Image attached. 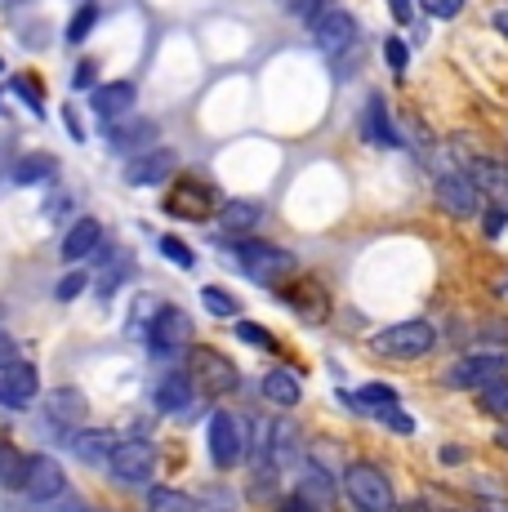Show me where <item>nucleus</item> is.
Masks as SVG:
<instances>
[{
  "instance_id": "obj_22",
  "label": "nucleus",
  "mask_w": 508,
  "mask_h": 512,
  "mask_svg": "<svg viewBox=\"0 0 508 512\" xmlns=\"http://www.w3.org/2000/svg\"><path fill=\"white\" fill-rule=\"evenodd\" d=\"M99 245H103V223L76 219L72 228L63 232V241H58V254H63V263H76V259H85V254H94Z\"/></svg>"
},
{
  "instance_id": "obj_40",
  "label": "nucleus",
  "mask_w": 508,
  "mask_h": 512,
  "mask_svg": "<svg viewBox=\"0 0 508 512\" xmlns=\"http://www.w3.org/2000/svg\"><path fill=\"white\" fill-rule=\"evenodd\" d=\"M375 419H379V423H388L393 432H402V437H410V432H415V419H406V410H402V406H384V410H375Z\"/></svg>"
},
{
  "instance_id": "obj_20",
  "label": "nucleus",
  "mask_w": 508,
  "mask_h": 512,
  "mask_svg": "<svg viewBox=\"0 0 508 512\" xmlns=\"http://www.w3.org/2000/svg\"><path fill=\"white\" fill-rule=\"evenodd\" d=\"M361 139L375 143V147H397L402 143V134L393 130V116H388L384 94H370L366 107H361Z\"/></svg>"
},
{
  "instance_id": "obj_44",
  "label": "nucleus",
  "mask_w": 508,
  "mask_h": 512,
  "mask_svg": "<svg viewBox=\"0 0 508 512\" xmlns=\"http://www.w3.org/2000/svg\"><path fill=\"white\" fill-rule=\"evenodd\" d=\"M384 54H388V67H393V72L402 76V72H406V63H410V49H406V45H402V41H397V36H393V41L384 45Z\"/></svg>"
},
{
  "instance_id": "obj_5",
  "label": "nucleus",
  "mask_w": 508,
  "mask_h": 512,
  "mask_svg": "<svg viewBox=\"0 0 508 512\" xmlns=\"http://www.w3.org/2000/svg\"><path fill=\"white\" fill-rule=\"evenodd\" d=\"M508 379V357L504 352H468V357H459L451 370L442 374V383L451 392H482L491 388V383Z\"/></svg>"
},
{
  "instance_id": "obj_16",
  "label": "nucleus",
  "mask_w": 508,
  "mask_h": 512,
  "mask_svg": "<svg viewBox=\"0 0 508 512\" xmlns=\"http://www.w3.org/2000/svg\"><path fill=\"white\" fill-rule=\"evenodd\" d=\"M277 299L286 303V308H295L304 321H326V290L312 277H295V281L277 285Z\"/></svg>"
},
{
  "instance_id": "obj_28",
  "label": "nucleus",
  "mask_w": 508,
  "mask_h": 512,
  "mask_svg": "<svg viewBox=\"0 0 508 512\" xmlns=\"http://www.w3.org/2000/svg\"><path fill=\"white\" fill-rule=\"evenodd\" d=\"M263 397L281 410H295L299 397H304V388H299V379L290 370H268L263 374Z\"/></svg>"
},
{
  "instance_id": "obj_37",
  "label": "nucleus",
  "mask_w": 508,
  "mask_h": 512,
  "mask_svg": "<svg viewBox=\"0 0 508 512\" xmlns=\"http://www.w3.org/2000/svg\"><path fill=\"white\" fill-rule=\"evenodd\" d=\"M237 339L250 343V348H259V352H272V348H277V334L263 330L259 321H237Z\"/></svg>"
},
{
  "instance_id": "obj_39",
  "label": "nucleus",
  "mask_w": 508,
  "mask_h": 512,
  "mask_svg": "<svg viewBox=\"0 0 508 512\" xmlns=\"http://www.w3.org/2000/svg\"><path fill=\"white\" fill-rule=\"evenodd\" d=\"M161 254L170 263H179V268H197V254H192L188 245L179 241V236H161Z\"/></svg>"
},
{
  "instance_id": "obj_42",
  "label": "nucleus",
  "mask_w": 508,
  "mask_h": 512,
  "mask_svg": "<svg viewBox=\"0 0 508 512\" xmlns=\"http://www.w3.org/2000/svg\"><path fill=\"white\" fill-rule=\"evenodd\" d=\"M419 9L433 18H459L464 14V0H419Z\"/></svg>"
},
{
  "instance_id": "obj_19",
  "label": "nucleus",
  "mask_w": 508,
  "mask_h": 512,
  "mask_svg": "<svg viewBox=\"0 0 508 512\" xmlns=\"http://www.w3.org/2000/svg\"><path fill=\"white\" fill-rule=\"evenodd\" d=\"M344 486H335L330 481V472L321 468V464H312V459H304V472H299V486H295V495L308 504V512H326L330 504H335V495Z\"/></svg>"
},
{
  "instance_id": "obj_33",
  "label": "nucleus",
  "mask_w": 508,
  "mask_h": 512,
  "mask_svg": "<svg viewBox=\"0 0 508 512\" xmlns=\"http://www.w3.org/2000/svg\"><path fill=\"white\" fill-rule=\"evenodd\" d=\"M473 504L477 512H508V490L500 481H473Z\"/></svg>"
},
{
  "instance_id": "obj_8",
  "label": "nucleus",
  "mask_w": 508,
  "mask_h": 512,
  "mask_svg": "<svg viewBox=\"0 0 508 512\" xmlns=\"http://www.w3.org/2000/svg\"><path fill=\"white\" fill-rule=\"evenodd\" d=\"M192 379H197V388L205 392V397H232V392L241 388V370L232 366L223 352L214 348H197L192 352Z\"/></svg>"
},
{
  "instance_id": "obj_29",
  "label": "nucleus",
  "mask_w": 508,
  "mask_h": 512,
  "mask_svg": "<svg viewBox=\"0 0 508 512\" xmlns=\"http://www.w3.org/2000/svg\"><path fill=\"white\" fill-rule=\"evenodd\" d=\"M259 205L254 201H223V210H219V228L228 232V236H246L254 223H259Z\"/></svg>"
},
{
  "instance_id": "obj_45",
  "label": "nucleus",
  "mask_w": 508,
  "mask_h": 512,
  "mask_svg": "<svg viewBox=\"0 0 508 512\" xmlns=\"http://www.w3.org/2000/svg\"><path fill=\"white\" fill-rule=\"evenodd\" d=\"M63 125H67V134H72L76 143H85V130H81V121H76L72 107H63Z\"/></svg>"
},
{
  "instance_id": "obj_57",
  "label": "nucleus",
  "mask_w": 508,
  "mask_h": 512,
  "mask_svg": "<svg viewBox=\"0 0 508 512\" xmlns=\"http://www.w3.org/2000/svg\"><path fill=\"white\" fill-rule=\"evenodd\" d=\"M353 512H366V508H353Z\"/></svg>"
},
{
  "instance_id": "obj_32",
  "label": "nucleus",
  "mask_w": 508,
  "mask_h": 512,
  "mask_svg": "<svg viewBox=\"0 0 508 512\" xmlns=\"http://www.w3.org/2000/svg\"><path fill=\"white\" fill-rule=\"evenodd\" d=\"M23 477H27V459L18 455L9 441H0V486H5V490H23Z\"/></svg>"
},
{
  "instance_id": "obj_25",
  "label": "nucleus",
  "mask_w": 508,
  "mask_h": 512,
  "mask_svg": "<svg viewBox=\"0 0 508 512\" xmlns=\"http://www.w3.org/2000/svg\"><path fill=\"white\" fill-rule=\"evenodd\" d=\"M134 272V254L130 250H107L99 259V277H94V290H99V299H112L116 285H125Z\"/></svg>"
},
{
  "instance_id": "obj_56",
  "label": "nucleus",
  "mask_w": 508,
  "mask_h": 512,
  "mask_svg": "<svg viewBox=\"0 0 508 512\" xmlns=\"http://www.w3.org/2000/svg\"><path fill=\"white\" fill-rule=\"evenodd\" d=\"M0 72H5V58H0Z\"/></svg>"
},
{
  "instance_id": "obj_26",
  "label": "nucleus",
  "mask_w": 508,
  "mask_h": 512,
  "mask_svg": "<svg viewBox=\"0 0 508 512\" xmlns=\"http://www.w3.org/2000/svg\"><path fill=\"white\" fill-rule=\"evenodd\" d=\"M58 174V161L50 152H27L14 161V170H9V179H14L18 187H36V183H50Z\"/></svg>"
},
{
  "instance_id": "obj_41",
  "label": "nucleus",
  "mask_w": 508,
  "mask_h": 512,
  "mask_svg": "<svg viewBox=\"0 0 508 512\" xmlns=\"http://www.w3.org/2000/svg\"><path fill=\"white\" fill-rule=\"evenodd\" d=\"M85 285H90V277H85V272H67V277L54 285V299H58V303H72L76 294L85 290Z\"/></svg>"
},
{
  "instance_id": "obj_14",
  "label": "nucleus",
  "mask_w": 508,
  "mask_h": 512,
  "mask_svg": "<svg viewBox=\"0 0 508 512\" xmlns=\"http://www.w3.org/2000/svg\"><path fill=\"white\" fill-rule=\"evenodd\" d=\"M90 415V401L81 388H54L45 397V428L50 432H76V423Z\"/></svg>"
},
{
  "instance_id": "obj_15",
  "label": "nucleus",
  "mask_w": 508,
  "mask_h": 512,
  "mask_svg": "<svg viewBox=\"0 0 508 512\" xmlns=\"http://www.w3.org/2000/svg\"><path fill=\"white\" fill-rule=\"evenodd\" d=\"M174 170H179V156H174L170 147H156V152L130 156V165H125V183L130 187H156V183L170 179Z\"/></svg>"
},
{
  "instance_id": "obj_46",
  "label": "nucleus",
  "mask_w": 508,
  "mask_h": 512,
  "mask_svg": "<svg viewBox=\"0 0 508 512\" xmlns=\"http://www.w3.org/2000/svg\"><path fill=\"white\" fill-rule=\"evenodd\" d=\"M388 9H393L397 23H410V18H415V14H410V0H388Z\"/></svg>"
},
{
  "instance_id": "obj_1",
  "label": "nucleus",
  "mask_w": 508,
  "mask_h": 512,
  "mask_svg": "<svg viewBox=\"0 0 508 512\" xmlns=\"http://www.w3.org/2000/svg\"><path fill=\"white\" fill-rule=\"evenodd\" d=\"M344 495L353 508H366V512H393L397 508V495H393V481H388V472L379 464H366V459H357V464L344 468Z\"/></svg>"
},
{
  "instance_id": "obj_9",
  "label": "nucleus",
  "mask_w": 508,
  "mask_h": 512,
  "mask_svg": "<svg viewBox=\"0 0 508 512\" xmlns=\"http://www.w3.org/2000/svg\"><path fill=\"white\" fill-rule=\"evenodd\" d=\"M205 441H210V459H214V468H219V472L237 468L241 459H246V428H241L232 415H223V410L210 419Z\"/></svg>"
},
{
  "instance_id": "obj_48",
  "label": "nucleus",
  "mask_w": 508,
  "mask_h": 512,
  "mask_svg": "<svg viewBox=\"0 0 508 512\" xmlns=\"http://www.w3.org/2000/svg\"><path fill=\"white\" fill-rule=\"evenodd\" d=\"M393 512H433V504H428V499H406V504H397Z\"/></svg>"
},
{
  "instance_id": "obj_12",
  "label": "nucleus",
  "mask_w": 508,
  "mask_h": 512,
  "mask_svg": "<svg viewBox=\"0 0 508 512\" xmlns=\"http://www.w3.org/2000/svg\"><path fill=\"white\" fill-rule=\"evenodd\" d=\"M308 32H312V41H317L321 54L339 58V54H348V49L357 45V18L344 14V9H326V14H321Z\"/></svg>"
},
{
  "instance_id": "obj_27",
  "label": "nucleus",
  "mask_w": 508,
  "mask_h": 512,
  "mask_svg": "<svg viewBox=\"0 0 508 512\" xmlns=\"http://www.w3.org/2000/svg\"><path fill=\"white\" fill-rule=\"evenodd\" d=\"M156 139V125L152 121H116L107 125V143L116 147V152H134L139 156V147H148Z\"/></svg>"
},
{
  "instance_id": "obj_6",
  "label": "nucleus",
  "mask_w": 508,
  "mask_h": 512,
  "mask_svg": "<svg viewBox=\"0 0 508 512\" xmlns=\"http://www.w3.org/2000/svg\"><path fill=\"white\" fill-rule=\"evenodd\" d=\"M107 472H112L116 486L143 490L156 477V446H152V441H143V437L121 441V446H116V455H112V464H107Z\"/></svg>"
},
{
  "instance_id": "obj_3",
  "label": "nucleus",
  "mask_w": 508,
  "mask_h": 512,
  "mask_svg": "<svg viewBox=\"0 0 508 512\" xmlns=\"http://www.w3.org/2000/svg\"><path fill=\"white\" fill-rule=\"evenodd\" d=\"M370 348L388 361H419L437 348V330L428 326V321H397V326L375 330Z\"/></svg>"
},
{
  "instance_id": "obj_7",
  "label": "nucleus",
  "mask_w": 508,
  "mask_h": 512,
  "mask_svg": "<svg viewBox=\"0 0 508 512\" xmlns=\"http://www.w3.org/2000/svg\"><path fill=\"white\" fill-rule=\"evenodd\" d=\"M161 210L174 214V219L201 223V219H210L214 210H223V196L214 192V183H205V179H179L174 192L161 201Z\"/></svg>"
},
{
  "instance_id": "obj_23",
  "label": "nucleus",
  "mask_w": 508,
  "mask_h": 512,
  "mask_svg": "<svg viewBox=\"0 0 508 512\" xmlns=\"http://www.w3.org/2000/svg\"><path fill=\"white\" fill-rule=\"evenodd\" d=\"M268 459L277 468H290V464L304 459V437H299V428L290 419H277L268 428Z\"/></svg>"
},
{
  "instance_id": "obj_11",
  "label": "nucleus",
  "mask_w": 508,
  "mask_h": 512,
  "mask_svg": "<svg viewBox=\"0 0 508 512\" xmlns=\"http://www.w3.org/2000/svg\"><path fill=\"white\" fill-rule=\"evenodd\" d=\"M482 201L486 196L477 192V183L468 179V174H442V179H437V205H442L451 219H477V214H486Z\"/></svg>"
},
{
  "instance_id": "obj_4",
  "label": "nucleus",
  "mask_w": 508,
  "mask_h": 512,
  "mask_svg": "<svg viewBox=\"0 0 508 512\" xmlns=\"http://www.w3.org/2000/svg\"><path fill=\"white\" fill-rule=\"evenodd\" d=\"M192 348V317L183 308H156L148 321V352L156 361H179Z\"/></svg>"
},
{
  "instance_id": "obj_52",
  "label": "nucleus",
  "mask_w": 508,
  "mask_h": 512,
  "mask_svg": "<svg viewBox=\"0 0 508 512\" xmlns=\"http://www.w3.org/2000/svg\"><path fill=\"white\" fill-rule=\"evenodd\" d=\"M495 446H500V450H508V428H500V432H495Z\"/></svg>"
},
{
  "instance_id": "obj_31",
  "label": "nucleus",
  "mask_w": 508,
  "mask_h": 512,
  "mask_svg": "<svg viewBox=\"0 0 508 512\" xmlns=\"http://www.w3.org/2000/svg\"><path fill=\"white\" fill-rule=\"evenodd\" d=\"M477 410H482L486 419H495L500 428H508V379L491 383V388L477 392Z\"/></svg>"
},
{
  "instance_id": "obj_43",
  "label": "nucleus",
  "mask_w": 508,
  "mask_h": 512,
  "mask_svg": "<svg viewBox=\"0 0 508 512\" xmlns=\"http://www.w3.org/2000/svg\"><path fill=\"white\" fill-rule=\"evenodd\" d=\"M504 228H508V210H504V205H491V210L482 214V232L495 241V236H500Z\"/></svg>"
},
{
  "instance_id": "obj_35",
  "label": "nucleus",
  "mask_w": 508,
  "mask_h": 512,
  "mask_svg": "<svg viewBox=\"0 0 508 512\" xmlns=\"http://www.w3.org/2000/svg\"><path fill=\"white\" fill-rule=\"evenodd\" d=\"M201 303H205V312H210V317H237V312H241V303L232 299L223 285H201Z\"/></svg>"
},
{
  "instance_id": "obj_13",
  "label": "nucleus",
  "mask_w": 508,
  "mask_h": 512,
  "mask_svg": "<svg viewBox=\"0 0 508 512\" xmlns=\"http://www.w3.org/2000/svg\"><path fill=\"white\" fill-rule=\"evenodd\" d=\"M36 397H41V374H36L32 361H9V366H0V406L27 410Z\"/></svg>"
},
{
  "instance_id": "obj_54",
  "label": "nucleus",
  "mask_w": 508,
  "mask_h": 512,
  "mask_svg": "<svg viewBox=\"0 0 508 512\" xmlns=\"http://www.w3.org/2000/svg\"><path fill=\"white\" fill-rule=\"evenodd\" d=\"M0 116H5V98H0Z\"/></svg>"
},
{
  "instance_id": "obj_24",
  "label": "nucleus",
  "mask_w": 508,
  "mask_h": 512,
  "mask_svg": "<svg viewBox=\"0 0 508 512\" xmlns=\"http://www.w3.org/2000/svg\"><path fill=\"white\" fill-rule=\"evenodd\" d=\"M116 446H121V441H116L107 428H85V432H72V455L81 459V464H112Z\"/></svg>"
},
{
  "instance_id": "obj_51",
  "label": "nucleus",
  "mask_w": 508,
  "mask_h": 512,
  "mask_svg": "<svg viewBox=\"0 0 508 512\" xmlns=\"http://www.w3.org/2000/svg\"><path fill=\"white\" fill-rule=\"evenodd\" d=\"M495 27H500V36H508V9H500V14H495Z\"/></svg>"
},
{
  "instance_id": "obj_36",
  "label": "nucleus",
  "mask_w": 508,
  "mask_h": 512,
  "mask_svg": "<svg viewBox=\"0 0 508 512\" xmlns=\"http://www.w3.org/2000/svg\"><path fill=\"white\" fill-rule=\"evenodd\" d=\"M94 23H99V5H81V9L72 14V23H67L63 41H67V45H81L85 36L94 32Z\"/></svg>"
},
{
  "instance_id": "obj_55",
  "label": "nucleus",
  "mask_w": 508,
  "mask_h": 512,
  "mask_svg": "<svg viewBox=\"0 0 508 512\" xmlns=\"http://www.w3.org/2000/svg\"><path fill=\"white\" fill-rule=\"evenodd\" d=\"M446 512H464V508H446Z\"/></svg>"
},
{
  "instance_id": "obj_53",
  "label": "nucleus",
  "mask_w": 508,
  "mask_h": 512,
  "mask_svg": "<svg viewBox=\"0 0 508 512\" xmlns=\"http://www.w3.org/2000/svg\"><path fill=\"white\" fill-rule=\"evenodd\" d=\"M5 161H9V139L0 134V165H5Z\"/></svg>"
},
{
  "instance_id": "obj_17",
  "label": "nucleus",
  "mask_w": 508,
  "mask_h": 512,
  "mask_svg": "<svg viewBox=\"0 0 508 512\" xmlns=\"http://www.w3.org/2000/svg\"><path fill=\"white\" fill-rule=\"evenodd\" d=\"M134 98H139L134 81H107V85H99V90L90 94V107H94L99 121L116 125V121H125V116L134 112Z\"/></svg>"
},
{
  "instance_id": "obj_18",
  "label": "nucleus",
  "mask_w": 508,
  "mask_h": 512,
  "mask_svg": "<svg viewBox=\"0 0 508 512\" xmlns=\"http://www.w3.org/2000/svg\"><path fill=\"white\" fill-rule=\"evenodd\" d=\"M464 174L477 183V192H482L486 201H491V205H504V210H508V165H504V161H491V156H473Z\"/></svg>"
},
{
  "instance_id": "obj_21",
  "label": "nucleus",
  "mask_w": 508,
  "mask_h": 512,
  "mask_svg": "<svg viewBox=\"0 0 508 512\" xmlns=\"http://www.w3.org/2000/svg\"><path fill=\"white\" fill-rule=\"evenodd\" d=\"M192 401H197V379H192V374L170 370L156 383V406H161L165 415H188Z\"/></svg>"
},
{
  "instance_id": "obj_2",
  "label": "nucleus",
  "mask_w": 508,
  "mask_h": 512,
  "mask_svg": "<svg viewBox=\"0 0 508 512\" xmlns=\"http://www.w3.org/2000/svg\"><path fill=\"white\" fill-rule=\"evenodd\" d=\"M232 254H237V263H241V272L254 281H263V285H277V281H286L290 272L299 268V259L290 250H281V245H268V241H259V236H246V241H237L232 245Z\"/></svg>"
},
{
  "instance_id": "obj_34",
  "label": "nucleus",
  "mask_w": 508,
  "mask_h": 512,
  "mask_svg": "<svg viewBox=\"0 0 508 512\" xmlns=\"http://www.w3.org/2000/svg\"><path fill=\"white\" fill-rule=\"evenodd\" d=\"M9 90L18 94V103H23L36 121H41V116H45V98H41V81H36V76H27V72L14 76V81H9Z\"/></svg>"
},
{
  "instance_id": "obj_50",
  "label": "nucleus",
  "mask_w": 508,
  "mask_h": 512,
  "mask_svg": "<svg viewBox=\"0 0 508 512\" xmlns=\"http://www.w3.org/2000/svg\"><path fill=\"white\" fill-rule=\"evenodd\" d=\"M442 464H464V446H442Z\"/></svg>"
},
{
  "instance_id": "obj_47",
  "label": "nucleus",
  "mask_w": 508,
  "mask_h": 512,
  "mask_svg": "<svg viewBox=\"0 0 508 512\" xmlns=\"http://www.w3.org/2000/svg\"><path fill=\"white\" fill-rule=\"evenodd\" d=\"M9 361H18L14 357V339H9V334H0V366H9Z\"/></svg>"
},
{
  "instance_id": "obj_49",
  "label": "nucleus",
  "mask_w": 508,
  "mask_h": 512,
  "mask_svg": "<svg viewBox=\"0 0 508 512\" xmlns=\"http://www.w3.org/2000/svg\"><path fill=\"white\" fill-rule=\"evenodd\" d=\"M277 512H308V504L299 495H290V499H281V504H277Z\"/></svg>"
},
{
  "instance_id": "obj_38",
  "label": "nucleus",
  "mask_w": 508,
  "mask_h": 512,
  "mask_svg": "<svg viewBox=\"0 0 508 512\" xmlns=\"http://www.w3.org/2000/svg\"><path fill=\"white\" fill-rule=\"evenodd\" d=\"M72 90H99V58H81L72 72Z\"/></svg>"
},
{
  "instance_id": "obj_10",
  "label": "nucleus",
  "mask_w": 508,
  "mask_h": 512,
  "mask_svg": "<svg viewBox=\"0 0 508 512\" xmlns=\"http://www.w3.org/2000/svg\"><path fill=\"white\" fill-rule=\"evenodd\" d=\"M67 490V472L54 455H32L27 459V477H23V495L32 504H54Z\"/></svg>"
},
{
  "instance_id": "obj_30",
  "label": "nucleus",
  "mask_w": 508,
  "mask_h": 512,
  "mask_svg": "<svg viewBox=\"0 0 508 512\" xmlns=\"http://www.w3.org/2000/svg\"><path fill=\"white\" fill-rule=\"evenodd\" d=\"M148 512H201V499L183 495L174 486H156L148 495Z\"/></svg>"
}]
</instances>
